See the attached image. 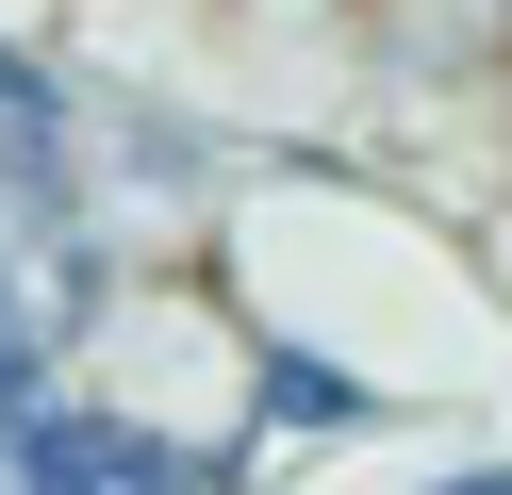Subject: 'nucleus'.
Instances as JSON below:
<instances>
[{
    "instance_id": "obj_1",
    "label": "nucleus",
    "mask_w": 512,
    "mask_h": 495,
    "mask_svg": "<svg viewBox=\"0 0 512 495\" xmlns=\"http://www.w3.org/2000/svg\"><path fill=\"white\" fill-rule=\"evenodd\" d=\"M0 495H215V462L182 446V429L116 413V396L50 380L34 413H17V446H0Z\"/></svg>"
},
{
    "instance_id": "obj_2",
    "label": "nucleus",
    "mask_w": 512,
    "mask_h": 495,
    "mask_svg": "<svg viewBox=\"0 0 512 495\" xmlns=\"http://www.w3.org/2000/svg\"><path fill=\"white\" fill-rule=\"evenodd\" d=\"M248 429H298V446H331V429H380V380L331 347H298V330H248Z\"/></svg>"
},
{
    "instance_id": "obj_3",
    "label": "nucleus",
    "mask_w": 512,
    "mask_h": 495,
    "mask_svg": "<svg viewBox=\"0 0 512 495\" xmlns=\"http://www.w3.org/2000/svg\"><path fill=\"white\" fill-rule=\"evenodd\" d=\"M34 99H67V83H50V50H17V33H0V116H34Z\"/></svg>"
},
{
    "instance_id": "obj_4",
    "label": "nucleus",
    "mask_w": 512,
    "mask_h": 495,
    "mask_svg": "<svg viewBox=\"0 0 512 495\" xmlns=\"http://www.w3.org/2000/svg\"><path fill=\"white\" fill-rule=\"evenodd\" d=\"M430 495H512V462H463V479H430Z\"/></svg>"
},
{
    "instance_id": "obj_5",
    "label": "nucleus",
    "mask_w": 512,
    "mask_h": 495,
    "mask_svg": "<svg viewBox=\"0 0 512 495\" xmlns=\"http://www.w3.org/2000/svg\"><path fill=\"white\" fill-rule=\"evenodd\" d=\"M496 215H512V182H496Z\"/></svg>"
}]
</instances>
